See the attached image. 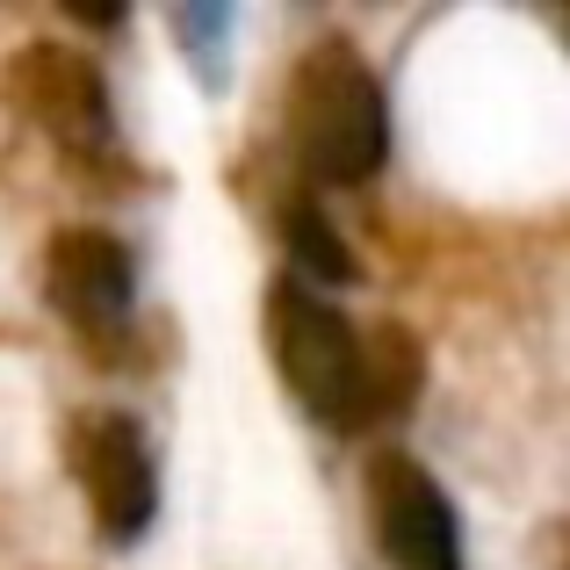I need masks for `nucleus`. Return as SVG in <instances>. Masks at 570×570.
Listing matches in <instances>:
<instances>
[{
	"instance_id": "obj_6",
	"label": "nucleus",
	"mask_w": 570,
	"mask_h": 570,
	"mask_svg": "<svg viewBox=\"0 0 570 570\" xmlns=\"http://www.w3.org/2000/svg\"><path fill=\"white\" fill-rule=\"evenodd\" d=\"M43 304L87 340H109L130 325V304H138V261L116 232L101 224H72L43 246Z\"/></svg>"
},
{
	"instance_id": "obj_8",
	"label": "nucleus",
	"mask_w": 570,
	"mask_h": 570,
	"mask_svg": "<svg viewBox=\"0 0 570 570\" xmlns=\"http://www.w3.org/2000/svg\"><path fill=\"white\" fill-rule=\"evenodd\" d=\"M282 238H289L296 267H304V275H318V282H354V275H362L354 246L333 232V217H325L318 203H289V209H282Z\"/></svg>"
},
{
	"instance_id": "obj_1",
	"label": "nucleus",
	"mask_w": 570,
	"mask_h": 570,
	"mask_svg": "<svg viewBox=\"0 0 570 570\" xmlns=\"http://www.w3.org/2000/svg\"><path fill=\"white\" fill-rule=\"evenodd\" d=\"M289 145L296 167L325 188H362L390 159V101L368 58L347 37H325L296 58L289 80Z\"/></svg>"
},
{
	"instance_id": "obj_7",
	"label": "nucleus",
	"mask_w": 570,
	"mask_h": 570,
	"mask_svg": "<svg viewBox=\"0 0 570 570\" xmlns=\"http://www.w3.org/2000/svg\"><path fill=\"white\" fill-rule=\"evenodd\" d=\"M362 376H368V419H404L426 390V347L412 325L383 318L362 333Z\"/></svg>"
},
{
	"instance_id": "obj_2",
	"label": "nucleus",
	"mask_w": 570,
	"mask_h": 570,
	"mask_svg": "<svg viewBox=\"0 0 570 570\" xmlns=\"http://www.w3.org/2000/svg\"><path fill=\"white\" fill-rule=\"evenodd\" d=\"M261 333H267L275 376L296 390V404L318 426H340V433L376 426L368 419V376H362V325L340 304L311 296L304 282H267Z\"/></svg>"
},
{
	"instance_id": "obj_5",
	"label": "nucleus",
	"mask_w": 570,
	"mask_h": 570,
	"mask_svg": "<svg viewBox=\"0 0 570 570\" xmlns=\"http://www.w3.org/2000/svg\"><path fill=\"white\" fill-rule=\"evenodd\" d=\"M72 470L87 484V505H95V534L109 549L145 542L159 513V462L153 441L130 412H95L80 433H72Z\"/></svg>"
},
{
	"instance_id": "obj_9",
	"label": "nucleus",
	"mask_w": 570,
	"mask_h": 570,
	"mask_svg": "<svg viewBox=\"0 0 570 570\" xmlns=\"http://www.w3.org/2000/svg\"><path fill=\"white\" fill-rule=\"evenodd\" d=\"M167 29L188 43V66H195V80L203 87H224V43H232V8H174L167 14Z\"/></svg>"
},
{
	"instance_id": "obj_3",
	"label": "nucleus",
	"mask_w": 570,
	"mask_h": 570,
	"mask_svg": "<svg viewBox=\"0 0 570 570\" xmlns=\"http://www.w3.org/2000/svg\"><path fill=\"white\" fill-rule=\"evenodd\" d=\"M0 95L22 116L29 130L58 145L80 167H101L116 145V109H109V80L87 51L72 43H22V51L0 66Z\"/></svg>"
},
{
	"instance_id": "obj_4",
	"label": "nucleus",
	"mask_w": 570,
	"mask_h": 570,
	"mask_svg": "<svg viewBox=\"0 0 570 570\" xmlns=\"http://www.w3.org/2000/svg\"><path fill=\"white\" fill-rule=\"evenodd\" d=\"M362 499H368V534H376L390 570H470L462 520L448 505V491L426 476V462L383 448L362 476Z\"/></svg>"
}]
</instances>
